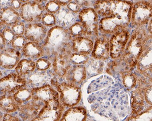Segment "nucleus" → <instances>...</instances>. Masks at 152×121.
Masks as SVG:
<instances>
[{
    "mask_svg": "<svg viewBox=\"0 0 152 121\" xmlns=\"http://www.w3.org/2000/svg\"><path fill=\"white\" fill-rule=\"evenodd\" d=\"M133 5L132 2L126 1H97L94 9L98 15L115 18L127 27L130 23Z\"/></svg>",
    "mask_w": 152,
    "mask_h": 121,
    "instance_id": "nucleus-1",
    "label": "nucleus"
},
{
    "mask_svg": "<svg viewBox=\"0 0 152 121\" xmlns=\"http://www.w3.org/2000/svg\"><path fill=\"white\" fill-rule=\"evenodd\" d=\"M71 37L68 29L56 26L48 31L42 45L45 55L48 57L71 50Z\"/></svg>",
    "mask_w": 152,
    "mask_h": 121,
    "instance_id": "nucleus-2",
    "label": "nucleus"
},
{
    "mask_svg": "<svg viewBox=\"0 0 152 121\" xmlns=\"http://www.w3.org/2000/svg\"><path fill=\"white\" fill-rule=\"evenodd\" d=\"M150 36H152L147 35L142 27H137L130 36L124 52L119 58L130 69L136 66L138 59L143 52L146 41Z\"/></svg>",
    "mask_w": 152,
    "mask_h": 121,
    "instance_id": "nucleus-3",
    "label": "nucleus"
},
{
    "mask_svg": "<svg viewBox=\"0 0 152 121\" xmlns=\"http://www.w3.org/2000/svg\"><path fill=\"white\" fill-rule=\"evenodd\" d=\"M51 83L59 94V101L64 107L72 108L81 99V89L77 85L63 82L58 83L52 79Z\"/></svg>",
    "mask_w": 152,
    "mask_h": 121,
    "instance_id": "nucleus-4",
    "label": "nucleus"
},
{
    "mask_svg": "<svg viewBox=\"0 0 152 121\" xmlns=\"http://www.w3.org/2000/svg\"><path fill=\"white\" fill-rule=\"evenodd\" d=\"M41 1H26L19 10L20 17L28 23H37L42 20L45 7Z\"/></svg>",
    "mask_w": 152,
    "mask_h": 121,
    "instance_id": "nucleus-5",
    "label": "nucleus"
},
{
    "mask_svg": "<svg viewBox=\"0 0 152 121\" xmlns=\"http://www.w3.org/2000/svg\"><path fill=\"white\" fill-rule=\"evenodd\" d=\"M64 109L59 99L46 101L37 116L31 121H59Z\"/></svg>",
    "mask_w": 152,
    "mask_h": 121,
    "instance_id": "nucleus-6",
    "label": "nucleus"
},
{
    "mask_svg": "<svg viewBox=\"0 0 152 121\" xmlns=\"http://www.w3.org/2000/svg\"><path fill=\"white\" fill-rule=\"evenodd\" d=\"M152 3L150 1H138L133 5L130 22L133 26L142 27L152 20Z\"/></svg>",
    "mask_w": 152,
    "mask_h": 121,
    "instance_id": "nucleus-7",
    "label": "nucleus"
},
{
    "mask_svg": "<svg viewBox=\"0 0 152 121\" xmlns=\"http://www.w3.org/2000/svg\"><path fill=\"white\" fill-rule=\"evenodd\" d=\"M78 17L85 29V36H98L99 16L94 8L89 7L82 9L79 13Z\"/></svg>",
    "mask_w": 152,
    "mask_h": 121,
    "instance_id": "nucleus-8",
    "label": "nucleus"
},
{
    "mask_svg": "<svg viewBox=\"0 0 152 121\" xmlns=\"http://www.w3.org/2000/svg\"><path fill=\"white\" fill-rule=\"evenodd\" d=\"M26 86L27 84L25 79L12 73L0 79V95H13Z\"/></svg>",
    "mask_w": 152,
    "mask_h": 121,
    "instance_id": "nucleus-9",
    "label": "nucleus"
},
{
    "mask_svg": "<svg viewBox=\"0 0 152 121\" xmlns=\"http://www.w3.org/2000/svg\"><path fill=\"white\" fill-rule=\"evenodd\" d=\"M137 68L140 75L152 79V36L148 37L144 49L137 63Z\"/></svg>",
    "mask_w": 152,
    "mask_h": 121,
    "instance_id": "nucleus-10",
    "label": "nucleus"
},
{
    "mask_svg": "<svg viewBox=\"0 0 152 121\" xmlns=\"http://www.w3.org/2000/svg\"><path fill=\"white\" fill-rule=\"evenodd\" d=\"M130 37L126 30H122L113 35L109 41L110 55L113 59L119 58L124 52Z\"/></svg>",
    "mask_w": 152,
    "mask_h": 121,
    "instance_id": "nucleus-11",
    "label": "nucleus"
},
{
    "mask_svg": "<svg viewBox=\"0 0 152 121\" xmlns=\"http://www.w3.org/2000/svg\"><path fill=\"white\" fill-rule=\"evenodd\" d=\"M72 53V50H67L53 57V72L55 75L59 78L65 77L72 66L70 60Z\"/></svg>",
    "mask_w": 152,
    "mask_h": 121,
    "instance_id": "nucleus-12",
    "label": "nucleus"
},
{
    "mask_svg": "<svg viewBox=\"0 0 152 121\" xmlns=\"http://www.w3.org/2000/svg\"><path fill=\"white\" fill-rule=\"evenodd\" d=\"M45 104V102L32 98L27 102L20 106L18 115L22 121H31L37 116Z\"/></svg>",
    "mask_w": 152,
    "mask_h": 121,
    "instance_id": "nucleus-13",
    "label": "nucleus"
},
{
    "mask_svg": "<svg viewBox=\"0 0 152 121\" xmlns=\"http://www.w3.org/2000/svg\"><path fill=\"white\" fill-rule=\"evenodd\" d=\"M22 58L19 50L12 48H5L0 52V67L7 70L15 68Z\"/></svg>",
    "mask_w": 152,
    "mask_h": 121,
    "instance_id": "nucleus-14",
    "label": "nucleus"
},
{
    "mask_svg": "<svg viewBox=\"0 0 152 121\" xmlns=\"http://www.w3.org/2000/svg\"><path fill=\"white\" fill-rule=\"evenodd\" d=\"M47 27L40 23H30L26 26L24 37L30 42L40 43L44 41L47 37Z\"/></svg>",
    "mask_w": 152,
    "mask_h": 121,
    "instance_id": "nucleus-15",
    "label": "nucleus"
},
{
    "mask_svg": "<svg viewBox=\"0 0 152 121\" xmlns=\"http://www.w3.org/2000/svg\"><path fill=\"white\" fill-rule=\"evenodd\" d=\"M92 57L94 59L104 60L110 55L109 41L105 37H99L96 40L92 51Z\"/></svg>",
    "mask_w": 152,
    "mask_h": 121,
    "instance_id": "nucleus-16",
    "label": "nucleus"
},
{
    "mask_svg": "<svg viewBox=\"0 0 152 121\" xmlns=\"http://www.w3.org/2000/svg\"><path fill=\"white\" fill-rule=\"evenodd\" d=\"M94 43L91 40L85 37H79L72 39L71 50L72 53L88 55L92 53Z\"/></svg>",
    "mask_w": 152,
    "mask_h": 121,
    "instance_id": "nucleus-17",
    "label": "nucleus"
},
{
    "mask_svg": "<svg viewBox=\"0 0 152 121\" xmlns=\"http://www.w3.org/2000/svg\"><path fill=\"white\" fill-rule=\"evenodd\" d=\"M126 28L124 24L111 17H103L99 23V29L101 32L106 34H114Z\"/></svg>",
    "mask_w": 152,
    "mask_h": 121,
    "instance_id": "nucleus-18",
    "label": "nucleus"
},
{
    "mask_svg": "<svg viewBox=\"0 0 152 121\" xmlns=\"http://www.w3.org/2000/svg\"><path fill=\"white\" fill-rule=\"evenodd\" d=\"M27 86L30 89L39 88L47 85L49 80V76L47 71L34 70L24 78Z\"/></svg>",
    "mask_w": 152,
    "mask_h": 121,
    "instance_id": "nucleus-19",
    "label": "nucleus"
},
{
    "mask_svg": "<svg viewBox=\"0 0 152 121\" xmlns=\"http://www.w3.org/2000/svg\"><path fill=\"white\" fill-rule=\"evenodd\" d=\"M32 98L43 102L59 99V94L54 88L47 84L39 88L31 89Z\"/></svg>",
    "mask_w": 152,
    "mask_h": 121,
    "instance_id": "nucleus-20",
    "label": "nucleus"
},
{
    "mask_svg": "<svg viewBox=\"0 0 152 121\" xmlns=\"http://www.w3.org/2000/svg\"><path fill=\"white\" fill-rule=\"evenodd\" d=\"M77 14L69 10L67 7L61 6L58 13L54 16L56 19V24L63 28H69L76 22Z\"/></svg>",
    "mask_w": 152,
    "mask_h": 121,
    "instance_id": "nucleus-21",
    "label": "nucleus"
},
{
    "mask_svg": "<svg viewBox=\"0 0 152 121\" xmlns=\"http://www.w3.org/2000/svg\"><path fill=\"white\" fill-rule=\"evenodd\" d=\"M21 19L19 13L10 7L7 6L0 9V21L4 27H10Z\"/></svg>",
    "mask_w": 152,
    "mask_h": 121,
    "instance_id": "nucleus-22",
    "label": "nucleus"
},
{
    "mask_svg": "<svg viewBox=\"0 0 152 121\" xmlns=\"http://www.w3.org/2000/svg\"><path fill=\"white\" fill-rule=\"evenodd\" d=\"M86 69L84 66H72L65 77L67 82L77 85L82 83L86 77Z\"/></svg>",
    "mask_w": 152,
    "mask_h": 121,
    "instance_id": "nucleus-23",
    "label": "nucleus"
},
{
    "mask_svg": "<svg viewBox=\"0 0 152 121\" xmlns=\"http://www.w3.org/2000/svg\"><path fill=\"white\" fill-rule=\"evenodd\" d=\"M22 56L25 58L35 60L41 58L45 55L42 47L37 43L28 41L21 50Z\"/></svg>",
    "mask_w": 152,
    "mask_h": 121,
    "instance_id": "nucleus-24",
    "label": "nucleus"
},
{
    "mask_svg": "<svg viewBox=\"0 0 152 121\" xmlns=\"http://www.w3.org/2000/svg\"><path fill=\"white\" fill-rule=\"evenodd\" d=\"M86 109L82 107L70 108L63 113L59 121H86Z\"/></svg>",
    "mask_w": 152,
    "mask_h": 121,
    "instance_id": "nucleus-25",
    "label": "nucleus"
},
{
    "mask_svg": "<svg viewBox=\"0 0 152 121\" xmlns=\"http://www.w3.org/2000/svg\"><path fill=\"white\" fill-rule=\"evenodd\" d=\"M20 105L13 97V95H0V110L4 113L10 114L18 111Z\"/></svg>",
    "mask_w": 152,
    "mask_h": 121,
    "instance_id": "nucleus-26",
    "label": "nucleus"
},
{
    "mask_svg": "<svg viewBox=\"0 0 152 121\" xmlns=\"http://www.w3.org/2000/svg\"><path fill=\"white\" fill-rule=\"evenodd\" d=\"M144 106V99L142 90L136 88L132 92L131 107L132 115L138 114L143 111Z\"/></svg>",
    "mask_w": 152,
    "mask_h": 121,
    "instance_id": "nucleus-27",
    "label": "nucleus"
},
{
    "mask_svg": "<svg viewBox=\"0 0 152 121\" xmlns=\"http://www.w3.org/2000/svg\"><path fill=\"white\" fill-rule=\"evenodd\" d=\"M35 69V62L27 59L21 60L15 67L16 73L24 79Z\"/></svg>",
    "mask_w": 152,
    "mask_h": 121,
    "instance_id": "nucleus-28",
    "label": "nucleus"
},
{
    "mask_svg": "<svg viewBox=\"0 0 152 121\" xmlns=\"http://www.w3.org/2000/svg\"><path fill=\"white\" fill-rule=\"evenodd\" d=\"M13 96L15 100L20 106L32 99L31 89L26 86L13 94Z\"/></svg>",
    "mask_w": 152,
    "mask_h": 121,
    "instance_id": "nucleus-29",
    "label": "nucleus"
},
{
    "mask_svg": "<svg viewBox=\"0 0 152 121\" xmlns=\"http://www.w3.org/2000/svg\"><path fill=\"white\" fill-rule=\"evenodd\" d=\"M123 84L128 90H132L136 86L137 77L132 71H128L121 75Z\"/></svg>",
    "mask_w": 152,
    "mask_h": 121,
    "instance_id": "nucleus-30",
    "label": "nucleus"
},
{
    "mask_svg": "<svg viewBox=\"0 0 152 121\" xmlns=\"http://www.w3.org/2000/svg\"><path fill=\"white\" fill-rule=\"evenodd\" d=\"M152 106L140 113L128 117L126 121H152Z\"/></svg>",
    "mask_w": 152,
    "mask_h": 121,
    "instance_id": "nucleus-31",
    "label": "nucleus"
},
{
    "mask_svg": "<svg viewBox=\"0 0 152 121\" xmlns=\"http://www.w3.org/2000/svg\"><path fill=\"white\" fill-rule=\"evenodd\" d=\"M85 65L86 73H100L104 66V63L102 61L94 59H89Z\"/></svg>",
    "mask_w": 152,
    "mask_h": 121,
    "instance_id": "nucleus-32",
    "label": "nucleus"
},
{
    "mask_svg": "<svg viewBox=\"0 0 152 121\" xmlns=\"http://www.w3.org/2000/svg\"><path fill=\"white\" fill-rule=\"evenodd\" d=\"M72 39L75 37L85 36V29L81 22H76L69 27L68 29Z\"/></svg>",
    "mask_w": 152,
    "mask_h": 121,
    "instance_id": "nucleus-33",
    "label": "nucleus"
},
{
    "mask_svg": "<svg viewBox=\"0 0 152 121\" xmlns=\"http://www.w3.org/2000/svg\"><path fill=\"white\" fill-rule=\"evenodd\" d=\"M89 59V57L88 55L72 52L70 57L71 64L74 66H84Z\"/></svg>",
    "mask_w": 152,
    "mask_h": 121,
    "instance_id": "nucleus-34",
    "label": "nucleus"
},
{
    "mask_svg": "<svg viewBox=\"0 0 152 121\" xmlns=\"http://www.w3.org/2000/svg\"><path fill=\"white\" fill-rule=\"evenodd\" d=\"M27 40L23 36H16L11 43V48L16 50H21L25 44L28 42Z\"/></svg>",
    "mask_w": 152,
    "mask_h": 121,
    "instance_id": "nucleus-35",
    "label": "nucleus"
},
{
    "mask_svg": "<svg viewBox=\"0 0 152 121\" xmlns=\"http://www.w3.org/2000/svg\"><path fill=\"white\" fill-rule=\"evenodd\" d=\"M42 24L45 27H53L56 24V19L54 14L50 13H44L41 20Z\"/></svg>",
    "mask_w": 152,
    "mask_h": 121,
    "instance_id": "nucleus-36",
    "label": "nucleus"
},
{
    "mask_svg": "<svg viewBox=\"0 0 152 121\" xmlns=\"http://www.w3.org/2000/svg\"><path fill=\"white\" fill-rule=\"evenodd\" d=\"M45 7L47 13L55 15L59 11L61 6L58 3V1H50L46 4Z\"/></svg>",
    "mask_w": 152,
    "mask_h": 121,
    "instance_id": "nucleus-37",
    "label": "nucleus"
},
{
    "mask_svg": "<svg viewBox=\"0 0 152 121\" xmlns=\"http://www.w3.org/2000/svg\"><path fill=\"white\" fill-rule=\"evenodd\" d=\"M10 28L15 36H23L24 34L26 26L23 22L20 21L13 24Z\"/></svg>",
    "mask_w": 152,
    "mask_h": 121,
    "instance_id": "nucleus-38",
    "label": "nucleus"
},
{
    "mask_svg": "<svg viewBox=\"0 0 152 121\" xmlns=\"http://www.w3.org/2000/svg\"><path fill=\"white\" fill-rule=\"evenodd\" d=\"M51 63L50 60L44 58H40L35 62L37 70L40 71H46L51 66Z\"/></svg>",
    "mask_w": 152,
    "mask_h": 121,
    "instance_id": "nucleus-39",
    "label": "nucleus"
},
{
    "mask_svg": "<svg viewBox=\"0 0 152 121\" xmlns=\"http://www.w3.org/2000/svg\"><path fill=\"white\" fill-rule=\"evenodd\" d=\"M1 34H3L7 45H10L15 37L14 34L10 27H5L3 30Z\"/></svg>",
    "mask_w": 152,
    "mask_h": 121,
    "instance_id": "nucleus-40",
    "label": "nucleus"
},
{
    "mask_svg": "<svg viewBox=\"0 0 152 121\" xmlns=\"http://www.w3.org/2000/svg\"><path fill=\"white\" fill-rule=\"evenodd\" d=\"M144 100L148 104L152 105V85H149L142 90Z\"/></svg>",
    "mask_w": 152,
    "mask_h": 121,
    "instance_id": "nucleus-41",
    "label": "nucleus"
},
{
    "mask_svg": "<svg viewBox=\"0 0 152 121\" xmlns=\"http://www.w3.org/2000/svg\"><path fill=\"white\" fill-rule=\"evenodd\" d=\"M66 7L69 10L71 11V12H73L75 14H77L78 12H80V10L81 9L76 1H70V3L67 4Z\"/></svg>",
    "mask_w": 152,
    "mask_h": 121,
    "instance_id": "nucleus-42",
    "label": "nucleus"
},
{
    "mask_svg": "<svg viewBox=\"0 0 152 121\" xmlns=\"http://www.w3.org/2000/svg\"><path fill=\"white\" fill-rule=\"evenodd\" d=\"M25 2L26 1H9L7 6L10 7L15 10H19L22 4Z\"/></svg>",
    "mask_w": 152,
    "mask_h": 121,
    "instance_id": "nucleus-43",
    "label": "nucleus"
},
{
    "mask_svg": "<svg viewBox=\"0 0 152 121\" xmlns=\"http://www.w3.org/2000/svg\"><path fill=\"white\" fill-rule=\"evenodd\" d=\"M2 121H22L21 119L17 116H13L11 114L4 113L3 115Z\"/></svg>",
    "mask_w": 152,
    "mask_h": 121,
    "instance_id": "nucleus-44",
    "label": "nucleus"
},
{
    "mask_svg": "<svg viewBox=\"0 0 152 121\" xmlns=\"http://www.w3.org/2000/svg\"><path fill=\"white\" fill-rule=\"evenodd\" d=\"M7 45V43L5 42L3 34L1 33H0V52H1V50L5 49Z\"/></svg>",
    "mask_w": 152,
    "mask_h": 121,
    "instance_id": "nucleus-45",
    "label": "nucleus"
},
{
    "mask_svg": "<svg viewBox=\"0 0 152 121\" xmlns=\"http://www.w3.org/2000/svg\"><path fill=\"white\" fill-rule=\"evenodd\" d=\"M8 1H0V7H1V8L7 6H7L8 3H7V2H8Z\"/></svg>",
    "mask_w": 152,
    "mask_h": 121,
    "instance_id": "nucleus-46",
    "label": "nucleus"
},
{
    "mask_svg": "<svg viewBox=\"0 0 152 121\" xmlns=\"http://www.w3.org/2000/svg\"><path fill=\"white\" fill-rule=\"evenodd\" d=\"M148 30L150 35H152V20L149 22V27H148Z\"/></svg>",
    "mask_w": 152,
    "mask_h": 121,
    "instance_id": "nucleus-47",
    "label": "nucleus"
},
{
    "mask_svg": "<svg viewBox=\"0 0 152 121\" xmlns=\"http://www.w3.org/2000/svg\"><path fill=\"white\" fill-rule=\"evenodd\" d=\"M3 115H4L3 114V112L0 110V121H2V120H3Z\"/></svg>",
    "mask_w": 152,
    "mask_h": 121,
    "instance_id": "nucleus-48",
    "label": "nucleus"
},
{
    "mask_svg": "<svg viewBox=\"0 0 152 121\" xmlns=\"http://www.w3.org/2000/svg\"><path fill=\"white\" fill-rule=\"evenodd\" d=\"M3 73H2V72H1V70H0V79H1V78H2L3 77Z\"/></svg>",
    "mask_w": 152,
    "mask_h": 121,
    "instance_id": "nucleus-49",
    "label": "nucleus"
},
{
    "mask_svg": "<svg viewBox=\"0 0 152 121\" xmlns=\"http://www.w3.org/2000/svg\"><path fill=\"white\" fill-rule=\"evenodd\" d=\"M4 27V26H3V24H1V21H0V30L3 28V27Z\"/></svg>",
    "mask_w": 152,
    "mask_h": 121,
    "instance_id": "nucleus-50",
    "label": "nucleus"
},
{
    "mask_svg": "<svg viewBox=\"0 0 152 121\" xmlns=\"http://www.w3.org/2000/svg\"></svg>",
    "mask_w": 152,
    "mask_h": 121,
    "instance_id": "nucleus-51",
    "label": "nucleus"
}]
</instances>
